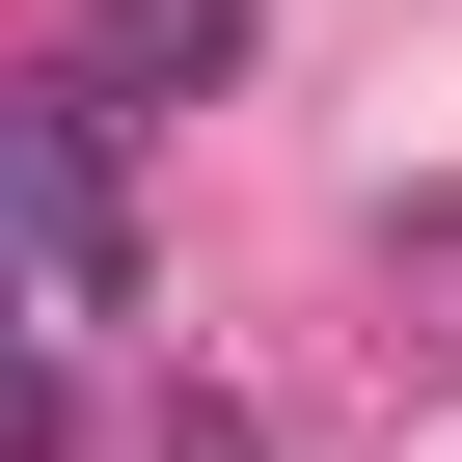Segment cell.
<instances>
[{
    "instance_id": "obj_1",
    "label": "cell",
    "mask_w": 462,
    "mask_h": 462,
    "mask_svg": "<svg viewBox=\"0 0 462 462\" xmlns=\"http://www.w3.org/2000/svg\"><path fill=\"white\" fill-rule=\"evenodd\" d=\"M0 273H28L55 327H136V109L55 55V82H0Z\"/></svg>"
},
{
    "instance_id": "obj_2",
    "label": "cell",
    "mask_w": 462,
    "mask_h": 462,
    "mask_svg": "<svg viewBox=\"0 0 462 462\" xmlns=\"http://www.w3.org/2000/svg\"><path fill=\"white\" fill-rule=\"evenodd\" d=\"M82 82H109V109H163V82H245V0H109V28H82Z\"/></svg>"
}]
</instances>
